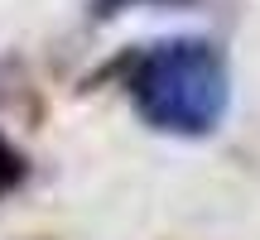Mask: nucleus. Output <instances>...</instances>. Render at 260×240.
I'll list each match as a JSON object with an SVG mask.
<instances>
[{
	"instance_id": "obj_2",
	"label": "nucleus",
	"mask_w": 260,
	"mask_h": 240,
	"mask_svg": "<svg viewBox=\"0 0 260 240\" xmlns=\"http://www.w3.org/2000/svg\"><path fill=\"white\" fill-rule=\"evenodd\" d=\"M19 183H24V158L0 139V197H5L10 187H19Z\"/></svg>"
},
{
	"instance_id": "obj_1",
	"label": "nucleus",
	"mask_w": 260,
	"mask_h": 240,
	"mask_svg": "<svg viewBox=\"0 0 260 240\" xmlns=\"http://www.w3.org/2000/svg\"><path fill=\"white\" fill-rule=\"evenodd\" d=\"M130 101L164 135H212L232 101L226 58L207 38H164L145 48L130 72Z\"/></svg>"
},
{
	"instance_id": "obj_3",
	"label": "nucleus",
	"mask_w": 260,
	"mask_h": 240,
	"mask_svg": "<svg viewBox=\"0 0 260 240\" xmlns=\"http://www.w3.org/2000/svg\"><path fill=\"white\" fill-rule=\"evenodd\" d=\"M125 5H183V0H96L92 15L96 19H111V15H121Z\"/></svg>"
}]
</instances>
